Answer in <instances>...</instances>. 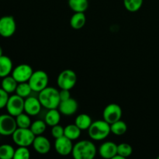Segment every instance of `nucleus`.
Masks as SVG:
<instances>
[{
  "mask_svg": "<svg viewBox=\"0 0 159 159\" xmlns=\"http://www.w3.org/2000/svg\"><path fill=\"white\" fill-rule=\"evenodd\" d=\"M12 71V60L8 56L0 57V78L8 76Z\"/></svg>",
  "mask_w": 159,
  "mask_h": 159,
  "instance_id": "nucleus-17",
  "label": "nucleus"
},
{
  "mask_svg": "<svg viewBox=\"0 0 159 159\" xmlns=\"http://www.w3.org/2000/svg\"><path fill=\"white\" fill-rule=\"evenodd\" d=\"M16 121L17 127L20 128H30L32 124L30 115L26 113H22L16 116Z\"/></svg>",
  "mask_w": 159,
  "mask_h": 159,
  "instance_id": "nucleus-26",
  "label": "nucleus"
},
{
  "mask_svg": "<svg viewBox=\"0 0 159 159\" xmlns=\"http://www.w3.org/2000/svg\"><path fill=\"white\" fill-rule=\"evenodd\" d=\"M99 154L105 159H113L117 154V144L112 141H106L99 147Z\"/></svg>",
  "mask_w": 159,
  "mask_h": 159,
  "instance_id": "nucleus-16",
  "label": "nucleus"
},
{
  "mask_svg": "<svg viewBox=\"0 0 159 159\" xmlns=\"http://www.w3.org/2000/svg\"><path fill=\"white\" fill-rule=\"evenodd\" d=\"M15 154V149L10 144L0 145V159H12Z\"/></svg>",
  "mask_w": 159,
  "mask_h": 159,
  "instance_id": "nucleus-29",
  "label": "nucleus"
},
{
  "mask_svg": "<svg viewBox=\"0 0 159 159\" xmlns=\"http://www.w3.org/2000/svg\"><path fill=\"white\" fill-rule=\"evenodd\" d=\"M16 23L12 16H4L0 18V36L5 38L10 37L15 34Z\"/></svg>",
  "mask_w": 159,
  "mask_h": 159,
  "instance_id": "nucleus-9",
  "label": "nucleus"
},
{
  "mask_svg": "<svg viewBox=\"0 0 159 159\" xmlns=\"http://www.w3.org/2000/svg\"><path fill=\"white\" fill-rule=\"evenodd\" d=\"M61 120V113L57 109H51L48 110L45 116V122L47 125L53 127L54 125L59 124Z\"/></svg>",
  "mask_w": 159,
  "mask_h": 159,
  "instance_id": "nucleus-19",
  "label": "nucleus"
},
{
  "mask_svg": "<svg viewBox=\"0 0 159 159\" xmlns=\"http://www.w3.org/2000/svg\"><path fill=\"white\" fill-rule=\"evenodd\" d=\"M0 136H1V134H0Z\"/></svg>",
  "mask_w": 159,
  "mask_h": 159,
  "instance_id": "nucleus-38",
  "label": "nucleus"
},
{
  "mask_svg": "<svg viewBox=\"0 0 159 159\" xmlns=\"http://www.w3.org/2000/svg\"><path fill=\"white\" fill-rule=\"evenodd\" d=\"M51 135L55 139L64 136L65 135V127L59 125V124L53 126L52 128H51Z\"/></svg>",
  "mask_w": 159,
  "mask_h": 159,
  "instance_id": "nucleus-32",
  "label": "nucleus"
},
{
  "mask_svg": "<svg viewBox=\"0 0 159 159\" xmlns=\"http://www.w3.org/2000/svg\"><path fill=\"white\" fill-rule=\"evenodd\" d=\"M30 157V152L27 147L19 146L18 148L15 150L14 159H28Z\"/></svg>",
  "mask_w": 159,
  "mask_h": 159,
  "instance_id": "nucleus-31",
  "label": "nucleus"
},
{
  "mask_svg": "<svg viewBox=\"0 0 159 159\" xmlns=\"http://www.w3.org/2000/svg\"><path fill=\"white\" fill-rule=\"evenodd\" d=\"M2 55H3V51H2V48L1 46H0V57H1Z\"/></svg>",
  "mask_w": 159,
  "mask_h": 159,
  "instance_id": "nucleus-36",
  "label": "nucleus"
},
{
  "mask_svg": "<svg viewBox=\"0 0 159 159\" xmlns=\"http://www.w3.org/2000/svg\"><path fill=\"white\" fill-rule=\"evenodd\" d=\"M110 128H111V133L114 135L122 136L127 132V125L124 121L120 120L110 124Z\"/></svg>",
  "mask_w": 159,
  "mask_h": 159,
  "instance_id": "nucleus-24",
  "label": "nucleus"
},
{
  "mask_svg": "<svg viewBox=\"0 0 159 159\" xmlns=\"http://www.w3.org/2000/svg\"><path fill=\"white\" fill-rule=\"evenodd\" d=\"M104 120L110 124L120 120L122 116V109L116 103H110L107 105L102 113Z\"/></svg>",
  "mask_w": 159,
  "mask_h": 159,
  "instance_id": "nucleus-10",
  "label": "nucleus"
},
{
  "mask_svg": "<svg viewBox=\"0 0 159 159\" xmlns=\"http://www.w3.org/2000/svg\"><path fill=\"white\" fill-rule=\"evenodd\" d=\"M59 95H60L61 101L66 100V99L71 98V93L68 89H61V90L59 91Z\"/></svg>",
  "mask_w": 159,
  "mask_h": 159,
  "instance_id": "nucleus-34",
  "label": "nucleus"
},
{
  "mask_svg": "<svg viewBox=\"0 0 159 159\" xmlns=\"http://www.w3.org/2000/svg\"><path fill=\"white\" fill-rule=\"evenodd\" d=\"M68 4L75 12H85L89 7L88 0H68Z\"/></svg>",
  "mask_w": 159,
  "mask_h": 159,
  "instance_id": "nucleus-20",
  "label": "nucleus"
},
{
  "mask_svg": "<svg viewBox=\"0 0 159 159\" xmlns=\"http://www.w3.org/2000/svg\"><path fill=\"white\" fill-rule=\"evenodd\" d=\"M81 132H82V130L78 127L75 124H69L65 127V136L71 139V141L77 140L80 137Z\"/></svg>",
  "mask_w": 159,
  "mask_h": 159,
  "instance_id": "nucleus-23",
  "label": "nucleus"
},
{
  "mask_svg": "<svg viewBox=\"0 0 159 159\" xmlns=\"http://www.w3.org/2000/svg\"><path fill=\"white\" fill-rule=\"evenodd\" d=\"M144 0H124V6L128 12H138L142 7Z\"/></svg>",
  "mask_w": 159,
  "mask_h": 159,
  "instance_id": "nucleus-28",
  "label": "nucleus"
},
{
  "mask_svg": "<svg viewBox=\"0 0 159 159\" xmlns=\"http://www.w3.org/2000/svg\"><path fill=\"white\" fill-rule=\"evenodd\" d=\"M42 105L38 98L28 96L25 99L24 112L30 116H37L41 110Z\"/></svg>",
  "mask_w": 159,
  "mask_h": 159,
  "instance_id": "nucleus-13",
  "label": "nucleus"
},
{
  "mask_svg": "<svg viewBox=\"0 0 159 159\" xmlns=\"http://www.w3.org/2000/svg\"><path fill=\"white\" fill-rule=\"evenodd\" d=\"M34 149L40 155H47L51 151V145L49 140L42 135H38L35 137L34 142H33Z\"/></svg>",
  "mask_w": 159,
  "mask_h": 159,
  "instance_id": "nucleus-14",
  "label": "nucleus"
},
{
  "mask_svg": "<svg viewBox=\"0 0 159 159\" xmlns=\"http://www.w3.org/2000/svg\"><path fill=\"white\" fill-rule=\"evenodd\" d=\"M72 141L65 135L61 138L55 139L54 142V148L57 153L61 156H67L71 154L73 150Z\"/></svg>",
  "mask_w": 159,
  "mask_h": 159,
  "instance_id": "nucleus-12",
  "label": "nucleus"
},
{
  "mask_svg": "<svg viewBox=\"0 0 159 159\" xmlns=\"http://www.w3.org/2000/svg\"><path fill=\"white\" fill-rule=\"evenodd\" d=\"M78 107L79 105L77 101L72 98H69L66 100L61 101L58 106V110L65 116H71L77 112Z\"/></svg>",
  "mask_w": 159,
  "mask_h": 159,
  "instance_id": "nucleus-15",
  "label": "nucleus"
},
{
  "mask_svg": "<svg viewBox=\"0 0 159 159\" xmlns=\"http://www.w3.org/2000/svg\"><path fill=\"white\" fill-rule=\"evenodd\" d=\"M28 82H29L33 92L40 93L43 89L48 87L49 77L44 71L37 70V71L33 72Z\"/></svg>",
  "mask_w": 159,
  "mask_h": 159,
  "instance_id": "nucleus-5",
  "label": "nucleus"
},
{
  "mask_svg": "<svg viewBox=\"0 0 159 159\" xmlns=\"http://www.w3.org/2000/svg\"><path fill=\"white\" fill-rule=\"evenodd\" d=\"M133 153V148L131 145L127 143H121L117 145V154L124 157V158H128Z\"/></svg>",
  "mask_w": 159,
  "mask_h": 159,
  "instance_id": "nucleus-30",
  "label": "nucleus"
},
{
  "mask_svg": "<svg viewBox=\"0 0 159 159\" xmlns=\"http://www.w3.org/2000/svg\"><path fill=\"white\" fill-rule=\"evenodd\" d=\"M75 124L82 130H88L91 124H93V121H92L90 116H89L86 113H82V114H79V116H77V117L75 118Z\"/></svg>",
  "mask_w": 159,
  "mask_h": 159,
  "instance_id": "nucleus-22",
  "label": "nucleus"
},
{
  "mask_svg": "<svg viewBox=\"0 0 159 159\" xmlns=\"http://www.w3.org/2000/svg\"><path fill=\"white\" fill-rule=\"evenodd\" d=\"M77 82V75L73 70L65 69L57 76V83L61 89H71Z\"/></svg>",
  "mask_w": 159,
  "mask_h": 159,
  "instance_id": "nucleus-6",
  "label": "nucleus"
},
{
  "mask_svg": "<svg viewBox=\"0 0 159 159\" xmlns=\"http://www.w3.org/2000/svg\"><path fill=\"white\" fill-rule=\"evenodd\" d=\"M9 97V93H6L2 88H0V109L6 107Z\"/></svg>",
  "mask_w": 159,
  "mask_h": 159,
  "instance_id": "nucleus-33",
  "label": "nucleus"
},
{
  "mask_svg": "<svg viewBox=\"0 0 159 159\" xmlns=\"http://www.w3.org/2000/svg\"><path fill=\"white\" fill-rule=\"evenodd\" d=\"M113 159H125V158H124L123 156H121V155H118V154H116V155H115L114 157H113Z\"/></svg>",
  "mask_w": 159,
  "mask_h": 159,
  "instance_id": "nucleus-35",
  "label": "nucleus"
},
{
  "mask_svg": "<svg viewBox=\"0 0 159 159\" xmlns=\"http://www.w3.org/2000/svg\"><path fill=\"white\" fill-rule=\"evenodd\" d=\"M86 23V16L85 12H75L70 20V25L74 30H80Z\"/></svg>",
  "mask_w": 159,
  "mask_h": 159,
  "instance_id": "nucleus-18",
  "label": "nucleus"
},
{
  "mask_svg": "<svg viewBox=\"0 0 159 159\" xmlns=\"http://www.w3.org/2000/svg\"><path fill=\"white\" fill-rule=\"evenodd\" d=\"M16 129L17 124L15 116L9 113L0 115V134L10 136Z\"/></svg>",
  "mask_w": 159,
  "mask_h": 159,
  "instance_id": "nucleus-7",
  "label": "nucleus"
},
{
  "mask_svg": "<svg viewBox=\"0 0 159 159\" xmlns=\"http://www.w3.org/2000/svg\"><path fill=\"white\" fill-rule=\"evenodd\" d=\"M33 68L30 65H26V64H21L16 67L14 69H12V76L16 80L18 83L20 82H26L29 81L32 75Z\"/></svg>",
  "mask_w": 159,
  "mask_h": 159,
  "instance_id": "nucleus-11",
  "label": "nucleus"
},
{
  "mask_svg": "<svg viewBox=\"0 0 159 159\" xmlns=\"http://www.w3.org/2000/svg\"><path fill=\"white\" fill-rule=\"evenodd\" d=\"M2 88L9 94V93H12L16 92V87L18 85V82H16L15 79L12 76H6V77L2 78Z\"/></svg>",
  "mask_w": 159,
  "mask_h": 159,
  "instance_id": "nucleus-21",
  "label": "nucleus"
},
{
  "mask_svg": "<svg viewBox=\"0 0 159 159\" xmlns=\"http://www.w3.org/2000/svg\"><path fill=\"white\" fill-rule=\"evenodd\" d=\"M46 122L43 120H35L34 122H33L31 124L30 127V129L32 130V132L36 136L43 134L45 130H46Z\"/></svg>",
  "mask_w": 159,
  "mask_h": 159,
  "instance_id": "nucleus-27",
  "label": "nucleus"
},
{
  "mask_svg": "<svg viewBox=\"0 0 159 159\" xmlns=\"http://www.w3.org/2000/svg\"><path fill=\"white\" fill-rule=\"evenodd\" d=\"M14 143L18 146L29 147L33 144L36 135L30 128H20L17 127L12 135Z\"/></svg>",
  "mask_w": 159,
  "mask_h": 159,
  "instance_id": "nucleus-4",
  "label": "nucleus"
},
{
  "mask_svg": "<svg viewBox=\"0 0 159 159\" xmlns=\"http://www.w3.org/2000/svg\"><path fill=\"white\" fill-rule=\"evenodd\" d=\"M24 98L18 96L17 94L9 96L6 107L9 114L13 116H18L24 112Z\"/></svg>",
  "mask_w": 159,
  "mask_h": 159,
  "instance_id": "nucleus-8",
  "label": "nucleus"
},
{
  "mask_svg": "<svg viewBox=\"0 0 159 159\" xmlns=\"http://www.w3.org/2000/svg\"><path fill=\"white\" fill-rule=\"evenodd\" d=\"M96 153L97 149L92 141L82 140L75 144L71 155L75 159H93Z\"/></svg>",
  "mask_w": 159,
  "mask_h": 159,
  "instance_id": "nucleus-1",
  "label": "nucleus"
},
{
  "mask_svg": "<svg viewBox=\"0 0 159 159\" xmlns=\"http://www.w3.org/2000/svg\"><path fill=\"white\" fill-rule=\"evenodd\" d=\"M158 159H159V156H158Z\"/></svg>",
  "mask_w": 159,
  "mask_h": 159,
  "instance_id": "nucleus-37",
  "label": "nucleus"
},
{
  "mask_svg": "<svg viewBox=\"0 0 159 159\" xmlns=\"http://www.w3.org/2000/svg\"><path fill=\"white\" fill-rule=\"evenodd\" d=\"M89 136L94 141H102L106 139L111 133L110 124L104 120H99L93 122L88 129Z\"/></svg>",
  "mask_w": 159,
  "mask_h": 159,
  "instance_id": "nucleus-3",
  "label": "nucleus"
},
{
  "mask_svg": "<svg viewBox=\"0 0 159 159\" xmlns=\"http://www.w3.org/2000/svg\"><path fill=\"white\" fill-rule=\"evenodd\" d=\"M38 99L42 107L48 110L58 108L61 102L59 91L53 87H46L39 93Z\"/></svg>",
  "mask_w": 159,
  "mask_h": 159,
  "instance_id": "nucleus-2",
  "label": "nucleus"
},
{
  "mask_svg": "<svg viewBox=\"0 0 159 159\" xmlns=\"http://www.w3.org/2000/svg\"><path fill=\"white\" fill-rule=\"evenodd\" d=\"M32 92L33 90L31 89L30 85L29 82H20V83H18V85L16 87V94L26 99L28 96H30V95Z\"/></svg>",
  "mask_w": 159,
  "mask_h": 159,
  "instance_id": "nucleus-25",
  "label": "nucleus"
}]
</instances>
